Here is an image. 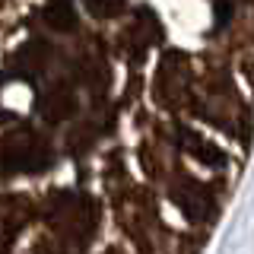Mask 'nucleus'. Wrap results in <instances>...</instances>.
Instances as JSON below:
<instances>
[{"instance_id": "obj_1", "label": "nucleus", "mask_w": 254, "mask_h": 254, "mask_svg": "<svg viewBox=\"0 0 254 254\" xmlns=\"http://www.w3.org/2000/svg\"><path fill=\"white\" fill-rule=\"evenodd\" d=\"M254 146V0H0V254H203Z\"/></svg>"}]
</instances>
